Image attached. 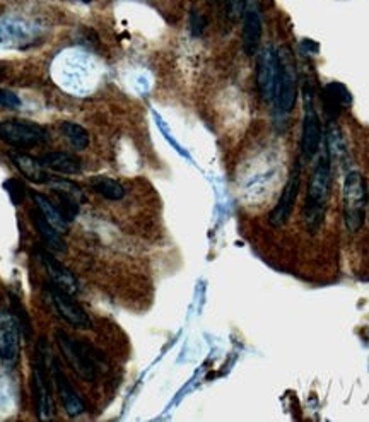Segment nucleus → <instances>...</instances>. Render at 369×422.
<instances>
[{"label":"nucleus","mask_w":369,"mask_h":422,"mask_svg":"<svg viewBox=\"0 0 369 422\" xmlns=\"http://www.w3.org/2000/svg\"><path fill=\"white\" fill-rule=\"evenodd\" d=\"M11 304H12V315L16 316L17 323H19V327H21V332H24L26 338H29L33 328H31V321H29L28 313H26L23 304H21V301H19V298H16V296H11Z\"/></svg>","instance_id":"nucleus-22"},{"label":"nucleus","mask_w":369,"mask_h":422,"mask_svg":"<svg viewBox=\"0 0 369 422\" xmlns=\"http://www.w3.org/2000/svg\"><path fill=\"white\" fill-rule=\"evenodd\" d=\"M321 101H323V108L327 111V115L332 120H335L350 104V93L340 82H330L321 91Z\"/></svg>","instance_id":"nucleus-15"},{"label":"nucleus","mask_w":369,"mask_h":422,"mask_svg":"<svg viewBox=\"0 0 369 422\" xmlns=\"http://www.w3.org/2000/svg\"><path fill=\"white\" fill-rule=\"evenodd\" d=\"M369 194L366 180L361 173L350 171L345 176L342 190V207H344V223L349 233L355 234L366 223Z\"/></svg>","instance_id":"nucleus-3"},{"label":"nucleus","mask_w":369,"mask_h":422,"mask_svg":"<svg viewBox=\"0 0 369 422\" xmlns=\"http://www.w3.org/2000/svg\"><path fill=\"white\" fill-rule=\"evenodd\" d=\"M54 380H51V369L46 363V346L40 342L34 352L33 364V397L36 406V416L41 421H50L55 416L54 403Z\"/></svg>","instance_id":"nucleus-4"},{"label":"nucleus","mask_w":369,"mask_h":422,"mask_svg":"<svg viewBox=\"0 0 369 422\" xmlns=\"http://www.w3.org/2000/svg\"><path fill=\"white\" fill-rule=\"evenodd\" d=\"M46 291L50 294V301L54 304L55 311L59 313V316L62 320L67 321L69 325L76 328H89L91 327V320L89 315L86 313L84 308L81 304H77L74 301L72 294L65 293L64 289L54 286H46Z\"/></svg>","instance_id":"nucleus-9"},{"label":"nucleus","mask_w":369,"mask_h":422,"mask_svg":"<svg viewBox=\"0 0 369 422\" xmlns=\"http://www.w3.org/2000/svg\"><path fill=\"white\" fill-rule=\"evenodd\" d=\"M246 0H224V9H226V17L229 21H238L245 12Z\"/></svg>","instance_id":"nucleus-23"},{"label":"nucleus","mask_w":369,"mask_h":422,"mask_svg":"<svg viewBox=\"0 0 369 422\" xmlns=\"http://www.w3.org/2000/svg\"><path fill=\"white\" fill-rule=\"evenodd\" d=\"M280 55V71H279V81H277L276 96V111L279 116L289 115L294 110V104L298 99V77H296V67H294L293 56L288 50Z\"/></svg>","instance_id":"nucleus-6"},{"label":"nucleus","mask_w":369,"mask_h":422,"mask_svg":"<svg viewBox=\"0 0 369 422\" xmlns=\"http://www.w3.org/2000/svg\"><path fill=\"white\" fill-rule=\"evenodd\" d=\"M6 189L9 190V195H11L12 202L14 204H19L21 200L24 197V191H23V185L19 184V181L16 180H9L6 181Z\"/></svg>","instance_id":"nucleus-25"},{"label":"nucleus","mask_w":369,"mask_h":422,"mask_svg":"<svg viewBox=\"0 0 369 422\" xmlns=\"http://www.w3.org/2000/svg\"><path fill=\"white\" fill-rule=\"evenodd\" d=\"M0 141L17 149H31L49 141V132L31 120H4L0 121Z\"/></svg>","instance_id":"nucleus-5"},{"label":"nucleus","mask_w":369,"mask_h":422,"mask_svg":"<svg viewBox=\"0 0 369 422\" xmlns=\"http://www.w3.org/2000/svg\"><path fill=\"white\" fill-rule=\"evenodd\" d=\"M203 28H206V19H203V16L201 12L197 11V9H193L192 11V31L193 34H202Z\"/></svg>","instance_id":"nucleus-26"},{"label":"nucleus","mask_w":369,"mask_h":422,"mask_svg":"<svg viewBox=\"0 0 369 422\" xmlns=\"http://www.w3.org/2000/svg\"><path fill=\"white\" fill-rule=\"evenodd\" d=\"M31 199H33L34 206H36L38 211H40L41 214L45 216L56 229L64 231V229L67 228L69 221L65 219L62 212H60V209L55 206L54 200H50L49 197H45V195H41V194H34V191L31 194Z\"/></svg>","instance_id":"nucleus-19"},{"label":"nucleus","mask_w":369,"mask_h":422,"mask_svg":"<svg viewBox=\"0 0 369 422\" xmlns=\"http://www.w3.org/2000/svg\"><path fill=\"white\" fill-rule=\"evenodd\" d=\"M12 163L19 169V173L29 181L34 184H49L51 176L46 171V168L40 163V159H34L31 156L24 154V152H12L11 154Z\"/></svg>","instance_id":"nucleus-17"},{"label":"nucleus","mask_w":369,"mask_h":422,"mask_svg":"<svg viewBox=\"0 0 369 422\" xmlns=\"http://www.w3.org/2000/svg\"><path fill=\"white\" fill-rule=\"evenodd\" d=\"M0 40H2V33H0Z\"/></svg>","instance_id":"nucleus-28"},{"label":"nucleus","mask_w":369,"mask_h":422,"mask_svg":"<svg viewBox=\"0 0 369 422\" xmlns=\"http://www.w3.org/2000/svg\"><path fill=\"white\" fill-rule=\"evenodd\" d=\"M0 106L9 108V110H16V108L21 106V99L12 91L0 88Z\"/></svg>","instance_id":"nucleus-24"},{"label":"nucleus","mask_w":369,"mask_h":422,"mask_svg":"<svg viewBox=\"0 0 369 422\" xmlns=\"http://www.w3.org/2000/svg\"><path fill=\"white\" fill-rule=\"evenodd\" d=\"M81 2H84V4H88V2H91V0H81Z\"/></svg>","instance_id":"nucleus-27"},{"label":"nucleus","mask_w":369,"mask_h":422,"mask_svg":"<svg viewBox=\"0 0 369 422\" xmlns=\"http://www.w3.org/2000/svg\"><path fill=\"white\" fill-rule=\"evenodd\" d=\"M299 189H301V164L296 161L293 171H290L288 184H285L284 190H282L279 202L276 204V207L272 209V212L268 214V223L273 228H280L289 221L290 212H293L294 204H296Z\"/></svg>","instance_id":"nucleus-8"},{"label":"nucleus","mask_w":369,"mask_h":422,"mask_svg":"<svg viewBox=\"0 0 369 422\" xmlns=\"http://www.w3.org/2000/svg\"><path fill=\"white\" fill-rule=\"evenodd\" d=\"M280 71V55L273 46L263 48L257 62V86L263 101H272L276 96Z\"/></svg>","instance_id":"nucleus-7"},{"label":"nucleus","mask_w":369,"mask_h":422,"mask_svg":"<svg viewBox=\"0 0 369 422\" xmlns=\"http://www.w3.org/2000/svg\"><path fill=\"white\" fill-rule=\"evenodd\" d=\"M51 380H54V386L56 390V395H59L60 402L67 412V416L76 417L81 416L82 412L86 411V402L84 398L77 393L76 388L72 386V383L69 381L67 375L64 373L62 366L56 359H51Z\"/></svg>","instance_id":"nucleus-11"},{"label":"nucleus","mask_w":369,"mask_h":422,"mask_svg":"<svg viewBox=\"0 0 369 422\" xmlns=\"http://www.w3.org/2000/svg\"><path fill=\"white\" fill-rule=\"evenodd\" d=\"M40 163L46 169L62 173V175H77L81 173V159L76 156L67 154V152H49L40 158Z\"/></svg>","instance_id":"nucleus-18"},{"label":"nucleus","mask_w":369,"mask_h":422,"mask_svg":"<svg viewBox=\"0 0 369 422\" xmlns=\"http://www.w3.org/2000/svg\"><path fill=\"white\" fill-rule=\"evenodd\" d=\"M40 258H41V263H43V267H45L46 273H49L51 282H54L56 287H60V289H64L65 293H69L72 296L79 293V289H81L79 281L76 279V276H74V273L69 271L64 263H60L59 260L51 255V251L41 250Z\"/></svg>","instance_id":"nucleus-13"},{"label":"nucleus","mask_w":369,"mask_h":422,"mask_svg":"<svg viewBox=\"0 0 369 422\" xmlns=\"http://www.w3.org/2000/svg\"><path fill=\"white\" fill-rule=\"evenodd\" d=\"M60 130H62L64 136L67 137V141L71 142L76 149L82 151L89 146L88 130L81 127L79 124H74V121H62V124H60Z\"/></svg>","instance_id":"nucleus-21"},{"label":"nucleus","mask_w":369,"mask_h":422,"mask_svg":"<svg viewBox=\"0 0 369 422\" xmlns=\"http://www.w3.org/2000/svg\"><path fill=\"white\" fill-rule=\"evenodd\" d=\"M29 217H31L34 228H36L38 234H40L41 241L45 243V246L49 248L50 251H54V253H65V251H67V243H65V239L62 236V231L56 229L55 226L51 224L40 211H38V209H34V211L29 212Z\"/></svg>","instance_id":"nucleus-14"},{"label":"nucleus","mask_w":369,"mask_h":422,"mask_svg":"<svg viewBox=\"0 0 369 422\" xmlns=\"http://www.w3.org/2000/svg\"><path fill=\"white\" fill-rule=\"evenodd\" d=\"M243 50L248 56H253L260 48V40H262V19H260L258 11L250 9L245 14V23H243Z\"/></svg>","instance_id":"nucleus-16"},{"label":"nucleus","mask_w":369,"mask_h":422,"mask_svg":"<svg viewBox=\"0 0 369 422\" xmlns=\"http://www.w3.org/2000/svg\"><path fill=\"white\" fill-rule=\"evenodd\" d=\"M330 190H332V161H330L328 151L320 158L306 189L303 216H305V224L310 233H316L323 224L328 209Z\"/></svg>","instance_id":"nucleus-1"},{"label":"nucleus","mask_w":369,"mask_h":422,"mask_svg":"<svg viewBox=\"0 0 369 422\" xmlns=\"http://www.w3.org/2000/svg\"><path fill=\"white\" fill-rule=\"evenodd\" d=\"M321 137H323V132H321L320 116L313 104H311V99H308L301 134V154L306 161L313 159L316 156V152L320 149Z\"/></svg>","instance_id":"nucleus-12"},{"label":"nucleus","mask_w":369,"mask_h":422,"mask_svg":"<svg viewBox=\"0 0 369 422\" xmlns=\"http://www.w3.org/2000/svg\"><path fill=\"white\" fill-rule=\"evenodd\" d=\"M21 352V327L11 313H0V361L14 366Z\"/></svg>","instance_id":"nucleus-10"},{"label":"nucleus","mask_w":369,"mask_h":422,"mask_svg":"<svg viewBox=\"0 0 369 422\" xmlns=\"http://www.w3.org/2000/svg\"><path fill=\"white\" fill-rule=\"evenodd\" d=\"M91 186H93V190L96 191L98 195H101L103 199L106 200H113V202H116V200H121L125 197V186L120 184L118 180H113V178H108V176H98L94 178L93 181H91Z\"/></svg>","instance_id":"nucleus-20"},{"label":"nucleus","mask_w":369,"mask_h":422,"mask_svg":"<svg viewBox=\"0 0 369 422\" xmlns=\"http://www.w3.org/2000/svg\"><path fill=\"white\" fill-rule=\"evenodd\" d=\"M55 342L62 352L64 359L67 361V364L77 376L89 383L96 381L101 376L105 356L96 347L65 333L64 330H56Z\"/></svg>","instance_id":"nucleus-2"}]
</instances>
